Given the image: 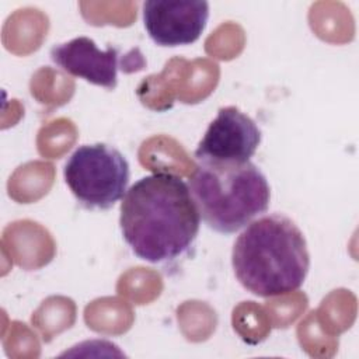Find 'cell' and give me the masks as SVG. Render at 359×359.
I'll use <instances>...</instances> for the list:
<instances>
[{"instance_id":"6da1fadb","label":"cell","mask_w":359,"mask_h":359,"mask_svg":"<svg viewBox=\"0 0 359 359\" xmlns=\"http://www.w3.org/2000/svg\"><path fill=\"white\" fill-rule=\"evenodd\" d=\"M199 226L188 184L168 171L137 180L121 202L122 237L137 258L151 264L172 262L187 254Z\"/></svg>"},{"instance_id":"7a4b0ae2","label":"cell","mask_w":359,"mask_h":359,"mask_svg":"<svg viewBox=\"0 0 359 359\" xmlns=\"http://www.w3.org/2000/svg\"><path fill=\"white\" fill-rule=\"evenodd\" d=\"M231 265L240 285L258 297L297 290L310 268L303 231L282 213L264 215L245 226L231 250Z\"/></svg>"},{"instance_id":"3957f363","label":"cell","mask_w":359,"mask_h":359,"mask_svg":"<svg viewBox=\"0 0 359 359\" xmlns=\"http://www.w3.org/2000/svg\"><path fill=\"white\" fill-rule=\"evenodd\" d=\"M188 187L201 219L216 233L233 234L268 210L271 188L251 161L198 163Z\"/></svg>"},{"instance_id":"277c9868","label":"cell","mask_w":359,"mask_h":359,"mask_svg":"<svg viewBox=\"0 0 359 359\" xmlns=\"http://www.w3.org/2000/svg\"><path fill=\"white\" fill-rule=\"evenodd\" d=\"M65 182L76 201L88 210H108L126 194L129 163L105 143L79 146L63 167Z\"/></svg>"},{"instance_id":"5b68a950","label":"cell","mask_w":359,"mask_h":359,"mask_svg":"<svg viewBox=\"0 0 359 359\" xmlns=\"http://www.w3.org/2000/svg\"><path fill=\"white\" fill-rule=\"evenodd\" d=\"M257 122L237 107H223L198 143L194 157L198 163L240 164L255 154L261 143Z\"/></svg>"},{"instance_id":"8992f818","label":"cell","mask_w":359,"mask_h":359,"mask_svg":"<svg viewBox=\"0 0 359 359\" xmlns=\"http://www.w3.org/2000/svg\"><path fill=\"white\" fill-rule=\"evenodd\" d=\"M209 18L203 0H149L143 3V24L160 46L191 45L199 39Z\"/></svg>"},{"instance_id":"52a82bcc","label":"cell","mask_w":359,"mask_h":359,"mask_svg":"<svg viewBox=\"0 0 359 359\" xmlns=\"http://www.w3.org/2000/svg\"><path fill=\"white\" fill-rule=\"evenodd\" d=\"M50 59L63 72L84 79L86 81L114 90L118 83L116 48L108 46L101 50L88 36H77L50 49Z\"/></svg>"}]
</instances>
